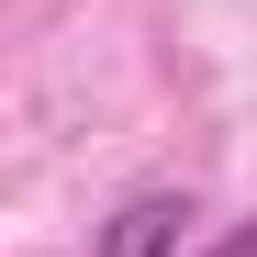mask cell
<instances>
[{"label":"cell","mask_w":257,"mask_h":257,"mask_svg":"<svg viewBox=\"0 0 257 257\" xmlns=\"http://www.w3.org/2000/svg\"><path fill=\"white\" fill-rule=\"evenodd\" d=\"M179 224H201L190 190H135V201L90 235V257H179Z\"/></svg>","instance_id":"obj_1"},{"label":"cell","mask_w":257,"mask_h":257,"mask_svg":"<svg viewBox=\"0 0 257 257\" xmlns=\"http://www.w3.org/2000/svg\"><path fill=\"white\" fill-rule=\"evenodd\" d=\"M201 257H257V224H235V235H212Z\"/></svg>","instance_id":"obj_2"}]
</instances>
